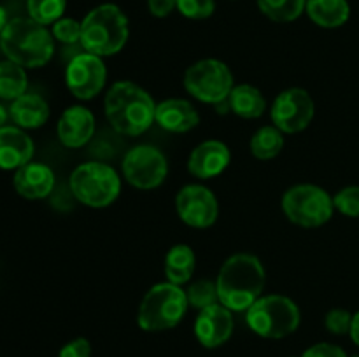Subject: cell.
<instances>
[{"label": "cell", "instance_id": "d590c367", "mask_svg": "<svg viewBox=\"0 0 359 357\" xmlns=\"http://www.w3.org/2000/svg\"><path fill=\"white\" fill-rule=\"evenodd\" d=\"M351 340L359 346V312L353 315V324H351V331H349Z\"/></svg>", "mask_w": 359, "mask_h": 357}, {"label": "cell", "instance_id": "f35d334b", "mask_svg": "<svg viewBox=\"0 0 359 357\" xmlns=\"http://www.w3.org/2000/svg\"><path fill=\"white\" fill-rule=\"evenodd\" d=\"M353 357H359V356H353Z\"/></svg>", "mask_w": 359, "mask_h": 357}, {"label": "cell", "instance_id": "1f68e13d", "mask_svg": "<svg viewBox=\"0 0 359 357\" xmlns=\"http://www.w3.org/2000/svg\"><path fill=\"white\" fill-rule=\"evenodd\" d=\"M353 315L354 314H351L346 308H332V310L325 315V328L328 329L332 335H349L351 324H353Z\"/></svg>", "mask_w": 359, "mask_h": 357}, {"label": "cell", "instance_id": "277c9868", "mask_svg": "<svg viewBox=\"0 0 359 357\" xmlns=\"http://www.w3.org/2000/svg\"><path fill=\"white\" fill-rule=\"evenodd\" d=\"M128 37V18L116 4H102L81 21L79 44L90 55L100 58L118 55L126 46Z\"/></svg>", "mask_w": 359, "mask_h": 357}, {"label": "cell", "instance_id": "f546056e", "mask_svg": "<svg viewBox=\"0 0 359 357\" xmlns=\"http://www.w3.org/2000/svg\"><path fill=\"white\" fill-rule=\"evenodd\" d=\"M51 34L55 41L62 42V44H76L81 41V21L74 20V18H60L58 21L53 23Z\"/></svg>", "mask_w": 359, "mask_h": 357}, {"label": "cell", "instance_id": "7402d4cb", "mask_svg": "<svg viewBox=\"0 0 359 357\" xmlns=\"http://www.w3.org/2000/svg\"><path fill=\"white\" fill-rule=\"evenodd\" d=\"M305 13L321 28H340L349 21L351 6L347 0H307Z\"/></svg>", "mask_w": 359, "mask_h": 357}, {"label": "cell", "instance_id": "8fae6325", "mask_svg": "<svg viewBox=\"0 0 359 357\" xmlns=\"http://www.w3.org/2000/svg\"><path fill=\"white\" fill-rule=\"evenodd\" d=\"M316 114V104L304 88H287L280 91L270 107V119L284 135L300 133L311 126Z\"/></svg>", "mask_w": 359, "mask_h": 357}, {"label": "cell", "instance_id": "8d00e7d4", "mask_svg": "<svg viewBox=\"0 0 359 357\" xmlns=\"http://www.w3.org/2000/svg\"><path fill=\"white\" fill-rule=\"evenodd\" d=\"M11 119V114H9V107H6L4 104H0V128L2 126H7V121Z\"/></svg>", "mask_w": 359, "mask_h": 357}, {"label": "cell", "instance_id": "e0dca14e", "mask_svg": "<svg viewBox=\"0 0 359 357\" xmlns=\"http://www.w3.org/2000/svg\"><path fill=\"white\" fill-rule=\"evenodd\" d=\"M14 191L25 200H44L56 186L55 172L49 164L41 161H30L14 172Z\"/></svg>", "mask_w": 359, "mask_h": 357}, {"label": "cell", "instance_id": "603a6c76", "mask_svg": "<svg viewBox=\"0 0 359 357\" xmlns=\"http://www.w3.org/2000/svg\"><path fill=\"white\" fill-rule=\"evenodd\" d=\"M230 108L242 119H258L266 111V98L252 84H235L230 97Z\"/></svg>", "mask_w": 359, "mask_h": 357}, {"label": "cell", "instance_id": "484cf974", "mask_svg": "<svg viewBox=\"0 0 359 357\" xmlns=\"http://www.w3.org/2000/svg\"><path fill=\"white\" fill-rule=\"evenodd\" d=\"M263 16L276 23H291L305 13L307 0H256Z\"/></svg>", "mask_w": 359, "mask_h": 357}, {"label": "cell", "instance_id": "ffe728a7", "mask_svg": "<svg viewBox=\"0 0 359 357\" xmlns=\"http://www.w3.org/2000/svg\"><path fill=\"white\" fill-rule=\"evenodd\" d=\"M11 119L21 130H37L48 122L51 115L49 104L35 93H25L9 105Z\"/></svg>", "mask_w": 359, "mask_h": 357}, {"label": "cell", "instance_id": "6da1fadb", "mask_svg": "<svg viewBox=\"0 0 359 357\" xmlns=\"http://www.w3.org/2000/svg\"><path fill=\"white\" fill-rule=\"evenodd\" d=\"M219 303L231 312H248L266 286V272L258 255L237 252L230 255L216 276Z\"/></svg>", "mask_w": 359, "mask_h": 357}, {"label": "cell", "instance_id": "4fadbf2b", "mask_svg": "<svg viewBox=\"0 0 359 357\" xmlns=\"http://www.w3.org/2000/svg\"><path fill=\"white\" fill-rule=\"evenodd\" d=\"M105 83H107V66L104 58L86 51L70 58L65 69V84L77 100L88 102L97 98L104 91Z\"/></svg>", "mask_w": 359, "mask_h": 357}, {"label": "cell", "instance_id": "3957f363", "mask_svg": "<svg viewBox=\"0 0 359 357\" xmlns=\"http://www.w3.org/2000/svg\"><path fill=\"white\" fill-rule=\"evenodd\" d=\"M0 49L7 59L23 69H41L55 55V37L32 18H13L0 34Z\"/></svg>", "mask_w": 359, "mask_h": 357}, {"label": "cell", "instance_id": "9c48e42d", "mask_svg": "<svg viewBox=\"0 0 359 357\" xmlns=\"http://www.w3.org/2000/svg\"><path fill=\"white\" fill-rule=\"evenodd\" d=\"M182 84L186 93L195 100L217 105L228 100L235 88V79L226 63L216 58H203L186 69Z\"/></svg>", "mask_w": 359, "mask_h": 357}, {"label": "cell", "instance_id": "f1b7e54d", "mask_svg": "<svg viewBox=\"0 0 359 357\" xmlns=\"http://www.w3.org/2000/svg\"><path fill=\"white\" fill-rule=\"evenodd\" d=\"M337 212L346 217H359V186H347L333 196Z\"/></svg>", "mask_w": 359, "mask_h": 357}, {"label": "cell", "instance_id": "e575fe53", "mask_svg": "<svg viewBox=\"0 0 359 357\" xmlns=\"http://www.w3.org/2000/svg\"><path fill=\"white\" fill-rule=\"evenodd\" d=\"M147 9L153 16L167 18L177 9V0H147Z\"/></svg>", "mask_w": 359, "mask_h": 357}, {"label": "cell", "instance_id": "44dd1931", "mask_svg": "<svg viewBox=\"0 0 359 357\" xmlns=\"http://www.w3.org/2000/svg\"><path fill=\"white\" fill-rule=\"evenodd\" d=\"M165 276L167 282L184 286L193 279L196 270L195 251L188 244H175L165 255Z\"/></svg>", "mask_w": 359, "mask_h": 357}, {"label": "cell", "instance_id": "cb8c5ba5", "mask_svg": "<svg viewBox=\"0 0 359 357\" xmlns=\"http://www.w3.org/2000/svg\"><path fill=\"white\" fill-rule=\"evenodd\" d=\"M249 149L256 160L269 161L279 156L284 149V133L273 125L256 130L249 142Z\"/></svg>", "mask_w": 359, "mask_h": 357}, {"label": "cell", "instance_id": "74e56055", "mask_svg": "<svg viewBox=\"0 0 359 357\" xmlns=\"http://www.w3.org/2000/svg\"><path fill=\"white\" fill-rule=\"evenodd\" d=\"M7 23H9V18H7V10L4 9L2 6H0V34H2Z\"/></svg>", "mask_w": 359, "mask_h": 357}, {"label": "cell", "instance_id": "52a82bcc", "mask_svg": "<svg viewBox=\"0 0 359 357\" xmlns=\"http://www.w3.org/2000/svg\"><path fill=\"white\" fill-rule=\"evenodd\" d=\"M245 322L262 338L283 340L300 328L302 312L291 298L266 294L245 312Z\"/></svg>", "mask_w": 359, "mask_h": 357}, {"label": "cell", "instance_id": "5bb4252c", "mask_svg": "<svg viewBox=\"0 0 359 357\" xmlns=\"http://www.w3.org/2000/svg\"><path fill=\"white\" fill-rule=\"evenodd\" d=\"M233 312L221 303L198 312L195 318V336L205 349H217L224 345L233 335Z\"/></svg>", "mask_w": 359, "mask_h": 357}, {"label": "cell", "instance_id": "8992f818", "mask_svg": "<svg viewBox=\"0 0 359 357\" xmlns=\"http://www.w3.org/2000/svg\"><path fill=\"white\" fill-rule=\"evenodd\" d=\"M69 188L74 198L84 206L107 209L121 195V177L111 164L86 161L72 170Z\"/></svg>", "mask_w": 359, "mask_h": 357}, {"label": "cell", "instance_id": "83f0119b", "mask_svg": "<svg viewBox=\"0 0 359 357\" xmlns=\"http://www.w3.org/2000/svg\"><path fill=\"white\" fill-rule=\"evenodd\" d=\"M65 7L67 0H27L28 18L44 24V27L53 24L60 18H63Z\"/></svg>", "mask_w": 359, "mask_h": 357}, {"label": "cell", "instance_id": "d6a6232c", "mask_svg": "<svg viewBox=\"0 0 359 357\" xmlns=\"http://www.w3.org/2000/svg\"><path fill=\"white\" fill-rule=\"evenodd\" d=\"M302 357H347L346 350L335 343H316L309 346Z\"/></svg>", "mask_w": 359, "mask_h": 357}, {"label": "cell", "instance_id": "4dcf8cb0", "mask_svg": "<svg viewBox=\"0 0 359 357\" xmlns=\"http://www.w3.org/2000/svg\"><path fill=\"white\" fill-rule=\"evenodd\" d=\"M177 10L188 20H207L216 10V0H177Z\"/></svg>", "mask_w": 359, "mask_h": 357}, {"label": "cell", "instance_id": "d4e9b609", "mask_svg": "<svg viewBox=\"0 0 359 357\" xmlns=\"http://www.w3.org/2000/svg\"><path fill=\"white\" fill-rule=\"evenodd\" d=\"M28 90L27 69L11 59L0 62V100L14 102Z\"/></svg>", "mask_w": 359, "mask_h": 357}, {"label": "cell", "instance_id": "7c38bea8", "mask_svg": "<svg viewBox=\"0 0 359 357\" xmlns=\"http://www.w3.org/2000/svg\"><path fill=\"white\" fill-rule=\"evenodd\" d=\"M175 212L186 226L207 230L219 217V202L207 186L186 184L175 195Z\"/></svg>", "mask_w": 359, "mask_h": 357}, {"label": "cell", "instance_id": "2e32d148", "mask_svg": "<svg viewBox=\"0 0 359 357\" xmlns=\"http://www.w3.org/2000/svg\"><path fill=\"white\" fill-rule=\"evenodd\" d=\"M95 128L97 121L90 108L84 105H70L60 115L56 135L67 149H81L93 139Z\"/></svg>", "mask_w": 359, "mask_h": 357}, {"label": "cell", "instance_id": "836d02e7", "mask_svg": "<svg viewBox=\"0 0 359 357\" xmlns=\"http://www.w3.org/2000/svg\"><path fill=\"white\" fill-rule=\"evenodd\" d=\"M58 357H91V343L86 338H76L65 343Z\"/></svg>", "mask_w": 359, "mask_h": 357}, {"label": "cell", "instance_id": "4316f807", "mask_svg": "<svg viewBox=\"0 0 359 357\" xmlns=\"http://www.w3.org/2000/svg\"><path fill=\"white\" fill-rule=\"evenodd\" d=\"M186 298H188L189 308L195 310H203L212 304L219 303V294H217L216 280L210 279H198L186 289Z\"/></svg>", "mask_w": 359, "mask_h": 357}, {"label": "cell", "instance_id": "ac0fdd59", "mask_svg": "<svg viewBox=\"0 0 359 357\" xmlns=\"http://www.w3.org/2000/svg\"><path fill=\"white\" fill-rule=\"evenodd\" d=\"M35 153V144L27 130L16 125L0 128V170H14L30 163Z\"/></svg>", "mask_w": 359, "mask_h": 357}, {"label": "cell", "instance_id": "5b68a950", "mask_svg": "<svg viewBox=\"0 0 359 357\" xmlns=\"http://www.w3.org/2000/svg\"><path fill=\"white\" fill-rule=\"evenodd\" d=\"M188 308L186 290L181 286L170 282L154 284L140 301L137 324L147 332L167 331L184 318Z\"/></svg>", "mask_w": 359, "mask_h": 357}, {"label": "cell", "instance_id": "ba28073f", "mask_svg": "<svg viewBox=\"0 0 359 357\" xmlns=\"http://www.w3.org/2000/svg\"><path fill=\"white\" fill-rule=\"evenodd\" d=\"M280 206L290 223L300 227H321L335 214L333 196L318 184H294L284 191Z\"/></svg>", "mask_w": 359, "mask_h": 357}, {"label": "cell", "instance_id": "30bf717a", "mask_svg": "<svg viewBox=\"0 0 359 357\" xmlns=\"http://www.w3.org/2000/svg\"><path fill=\"white\" fill-rule=\"evenodd\" d=\"M121 174L132 188L151 191L160 188L168 175L167 156L158 147L139 144L125 154Z\"/></svg>", "mask_w": 359, "mask_h": 357}, {"label": "cell", "instance_id": "7a4b0ae2", "mask_svg": "<svg viewBox=\"0 0 359 357\" xmlns=\"http://www.w3.org/2000/svg\"><path fill=\"white\" fill-rule=\"evenodd\" d=\"M104 112L116 133L139 136L153 126L156 102L139 84L132 80H116L105 93Z\"/></svg>", "mask_w": 359, "mask_h": 357}, {"label": "cell", "instance_id": "d6986e66", "mask_svg": "<svg viewBox=\"0 0 359 357\" xmlns=\"http://www.w3.org/2000/svg\"><path fill=\"white\" fill-rule=\"evenodd\" d=\"M154 122L168 133H188L198 126L200 114L189 100L167 98L156 104Z\"/></svg>", "mask_w": 359, "mask_h": 357}, {"label": "cell", "instance_id": "9a60e30c", "mask_svg": "<svg viewBox=\"0 0 359 357\" xmlns=\"http://www.w3.org/2000/svg\"><path fill=\"white\" fill-rule=\"evenodd\" d=\"M231 163V150L223 140H203L188 156V172L200 181L223 174Z\"/></svg>", "mask_w": 359, "mask_h": 357}]
</instances>
